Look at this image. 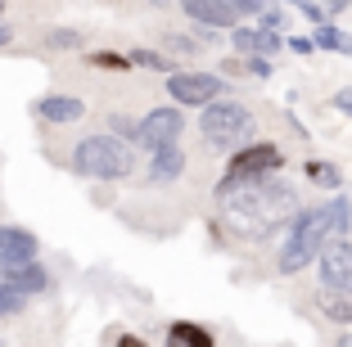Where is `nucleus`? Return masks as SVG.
<instances>
[{
  "mask_svg": "<svg viewBox=\"0 0 352 347\" xmlns=\"http://www.w3.org/2000/svg\"><path fill=\"white\" fill-rule=\"evenodd\" d=\"M217 199H221V212H226V225L235 235H249V239H267L280 221H294V212H298L294 190L280 185L276 176H262V181H221Z\"/></svg>",
  "mask_w": 352,
  "mask_h": 347,
  "instance_id": "f257e3e1",
  "label": "nucleus"
},
{
  "mask_svg": "<svg viewBox=\"0 0 352 347\" xmlns=\"http://www.w3.org/2000/svg\"><path fill=\"white\" fill-rule=\"evenodd\" d=\"M339 230H334V208L321 203V208H298L289 221V239H285V248H280V271L285 276H294V271H302V266H311L316 257H321L325 239H334Z\"/></svg>",
  "mask_w": 352,
  "mask_h": 347,
  "instance_id": "f03ea898",
  "label": "nucleus"
},
{
  "mask_svg": "<svg viewBox=\"0 0 352 347\" xmlns=\"http://www.w3.org/2000/svg\"><path fill=\"white\" fill-rule=\"evenodd\" d=\"M73 172L82 181H126L135 172V153L118 135H86L73 149Z\"/></svg>",
  "mask_w": 352,
  "mask_h": 347,
  "instance_id": "7ed1b4c3",
  "label": "nucleus"
},
{
  "mask_svg": "<svg viewBox=\"0 0 352 347\" xmlns=\"http://www.w3.org/2000/svg\"><path fill=\"white\" fill-rule=\"evenodd\" d=\"M199 131H204L208 149H239L253 135V113L239 100H208L199 109Z\"/></svg>",
  "mask_w": 352,
  "mask_h": 347,
  "instance_id": "20e7f679",
  "label": "nucleus"
},
{
  "mask_svg": "<svg viewBox=\"0 0 352 347\" xmlns=\"http://www.w3.org/2000/svg\"><path fill=\"white\" fill-rule=\"evenodd\" d=\"M285 167V153L271 140H249L239 144V153L226 163V181H262V176H276Z\"/></svg>",
  "mask_w": 352,
  "mask_h": 347,
  "instance_id": "39448f33",
  "label": "nucleus"
},
{
  "mask_svg": "<svg viewBox=\"0 0 352 347\" xmlns=\"http://www.w3.org/2000/svg\"><path fill=\"white\" fill-rule=\"evenodd\" d=\"M181 131H186V117H181V104L176 109H149L140 122H135V140H140V149H163V144H176L181 140Z\"/></svg>",
  "mask_w": 352,
  "mask_h": 347,
  "instance_id": "423d86ee",
  "label": "nucleus"
},
{
  "mask_svg": "<svg viewBox=\"0 0 352 347\" xmlns=\"http://www.w3.org/2000/svg\"><path fill=\"white\" fill-rule=\"evenodd\" d=\"M167 95H172V104L204 109L208 100L221 95V77H212V72H167Z\"/></svg>",
  "mask_w": 352,
  "mask_h": 347,
  "instance_id": "0eeeda50",
  "label": "nucleus"
},
{
  "mask_svg": "<svg viewBox=\"0 0 352 347\" xmlns=\"http://www.w3.org/2000/svg\"><path fill=\"white\" fill-rule=\"evenodd\" d=\"M316 266H321V284L325 289H334V293H352V244L343 235L325 239Z\"/></svg>",
  "mask_w": 352,
  "mask_h": 347,
  "instance_id": "6e6552de",
  "label": "nucleus"
},
{
  "mask_svg": "<svg viewBox=\"0 0 352 347\" xmlns=\"http://www.w3.org/2000/svg\"><path fill=\"white\" fill-rule=\"evenodd\" d=\"M181 10L190 14L195 23H204V27H235L244 14H239L235 0H181Z\"/></svg>",
  "mask_w": 352,
  "mask_h": 347,
  "instance_id": "1a4fd4ad",
  "label": "nucleus"
},
{
  "mask_svg": "<svg viewBox=\"0 0 352 347\" xmlns=\"http://www.w3.org/2000/svg\"><path fill=\"white\" fill-rule=\"evenodd\" d=\"M36 257V235L23 230V225H0V271L23 266Z\"/></svg>",
  "mask_w": 352,
  "mask_h": 347,
  "instance_id": "9d476101",
  "label": "nucleus"
},
{
  "mask_svg": "<svg viewBox=\"0 0 352 347\" xmlns=\"http://www.w3.org/2000/svg\"><path fill=\"white\" fill-rule=\"evenodd\" d=\"M181 176H186V149H181V140L149 153V181L154 185H172Z\"/></svg>",
  "mask_w": 352,
  "mask_h": 347,
  "instance_id": "9b49d317",
  "label": "nucleus"
},
{
  "mask_svg": "<svg viewBox=\"0 0 352 347\" xmlns=\"http://www.w3.org/2000/svg\"><path fill=\"white\" fill-rule=\"evenodd\" d=\"M230 41H235L239 54H276L285 45V36L276 27H239V32H230Z\"/></svg>",
  "mask_w": 352,
  "mask_h": 347,
  "instance_id": "f8f14e48",
  "label": "nucleus"
},
{
  "mask_svg": "<svg viewBox=\"0 0 352 347\" xmlns=\"http://www.w3.org/2000/svg\"><path fill=\"white\" fill-rule=\"evenodd\" d=\"M0 280L10 289H19L23 298H36V293H45L50 289V276H45L36 262H23V266H10V271H0Z\"/></svg>",
  "mask_w": 352,
  "mask_h": 347,
  "instance_id": "ddd939ff",
  "label": "nucleus"
},
{
  "mask_svg": "<svg viewBox=\"0 0 352 347\" xmlns=\"http://www.w3.org/2000/svg\"><path fill=\"white\" fill-rule=\"evenodd\" d=\"M36 113L45 122H77V117H86V104L77 95H45V100H36Z\"/></svg>",
  "mask_w": 352,
  "mask_h": 347,
  "instance_id": "4468645a",
  "label": "nucleus"
},
{
  "mask_svg": "<svg viewBox=\"0 0 352 347\" xmlns=\"http://www.w3.org/2000/svg\"><path fill=\"white\" fill-rule=\"evenodd\" d=\"M311 45H321V50H334V54H352V36L343 27H334L330 19L316 23V32H311Z\"/></svg>",
  "mask_w": 352,
  "mask_h": 347,
  "instance_id": "2eb2a0df",
  "label": "nucleus"
},
{
  "mask_svg": "<svg viewBox=\"0 0 352 347\" xmlns=\"http://www.w3.org/2000/svg\"><path fill=\"white\" fill-rule=\"evenodd\" d=\"M321 316L334 320V325H352V293H334V289H325V293H321Z\"/></svg>",
  "mask_w": 352,
  "mask_h": 347,
  "instance_id": "dca6fc26",
  "label": "nucleus"
},
{
  "mask_svg": "<svg viewBox=\"0 0 352 347\" xmlns=\"http://www.w3.org/2000/svg\"><path fill=\"white\" fill-rule=\"evenodd\" d=\"M167 338H172V343H186V347H212V334H208L204 325H190V320H176V325L167 329Z\"/></svg>",
  "mask_w": 352,
  "mask_h": 347,
  "instance_id": "f3484780",
  "label": "nucleus"
},
{
  "mask_svg": "<svg viewBox=\"0 0 352 347\" xmlns=\"http://www.w3.org/2000/svg\"><path fill=\"white\" fill-rule=\"evenodd\" d=\"M302 172H307L311 185H321V190H339V185H343V172H339L334 163H321V158H311Z\"/></svg>",
  "mask_w": 352,
  "mask_h": 347,
  "instance_id": "a211bd4d",
  "label": "nucleus"
},
{
  "mask_svg": "<svg viewBox=\"0 0 352 347\" xmlns=\"http://www.w3.org/2000/svg\"><path fill=\"white\" fill-rule=\"evenodd\" d=\"M86 63L100 72H131V54H118V50H91Z\"/></svg>",
  "mask_w": 352,
  "mask_h": 347,
  "instance_id": "6ab92c4d",
  "label": "nucleus"
},
{
  "mask_svg": "<svg viewBox=\"0 0 352 347\" xmlns=\"http://www.w3.org/2000/svg\"><path fill=\"white\" fill-rule=\"evenodd\" d=\"M45 41H50L54 50H82L86 36H82V32H73V27H54L50 36H45Z\"/></svg>",
  "mask_w": 352,
  "mask_h": 347,
  "instance_id": "aec40b11",
  "label": "nucleus"
},
{
  "mask_svg": "<svg viewBox=\"0 0 352 347\" xmlns=\"http://www.w3.org/2000/svg\"><path fill=\"white\" fill-rule=\"evenodd\" d=\"M131 68H149V72H172V63L158 50H131Z\"/></svg>",
  "mask_w": 352,
  "mask_h": 347,
  "instance_id": "412c9836",
  "label": "nucleus"
},
{
  "mask_svg": "<svg viewBox=\"0 0 352 347\" xmlns=\"http://www.w3.org/2000/svg\"><path fill=\"white\" fill-rule=\"evenodd\" d=\"M23 302H28V298H23L19 289H10L5 280H0V316H19V311H23Z\"/></svg>",
  "mask_w": 352,
  "mask_h": 347,
  "instance_id": "4be33fe9",
  "label": "nucleus"
},
{
  "mask_svg": "<svg viewBox=\"0 0 352 347\" xmlns=\"http://www.w3.org/2000/svg\"><path fill=\"white\" fill-rule=\"evenodd\" d=\"M334 230H339V235H348V225H352V203L348 199H334Z\"/></svg>",
  "mask_w": 352,
  "mask_h": 347,
  "instance_id": "5701e85b",
  "label": "nucleus"
},
{
  "mask_svg": "<svg viewBox=\"0 0 352 347\" xmlns=\"http://www.w3.org/2000/svg\"><path fill=\"white\" fill-rule=\"evenodd\" d=\"M249 77L267 82V77H271V54H249Z\"/></svg>",
  "mask_w": 352,
  "mask_h": 347,
  "instance_id": "b1692460",
  "label": "nucleus"
},
{
  "mask_svg": "<svg viewBox=\"0 0 352 347\" xmlns=\"http://www.w3.org/2000/svg\"><path fill=\"white\" fill-rule=\"evenodd\" d=\"M221 68H226L230 77H249V54H244V59H226Z\"/></svg>",
  "mask_w": 352,
  "mask_h": 347,
  "instance_id": "393cba45",
  "label": "nucleus"
},
{
  "mask_svg": "<svg viewBox=\"0 0 352 347\" xmlns=\"http://www.w3.org/2000/svg\"><path fill=\"white\" fill-rule=\"evenodd\" d=\"M258 19H262V27H276V32H280V23H285V19H280V10H271V5H262Z\"/></svg>",
  "mask_w": 352,
  "mask_h": 347,
  "instance_id": "a878e982",
  "label": "nucleus"
},
{
  "mask_svg": "<svg viewBox=\"0 0 352 347\" xmlns=\"http://www.w3.org/2000/svg\"><path fill=\"white\" fill-rule=\"evenodd\" d=\"M334 109H339L343 117H352V91H339V95H334Z\"/></svg>",
  "mask_w": 352,
  "mask_h": 347,
  "instance_id": "bb28decb",
  "label": "nucleus"
},
{
  "mask_svg": "<svg viewBox=\"0 0 352 347\" xmlns=\"http://www.w3.org/2000/svg\"><path fill=\"white\" fill-rule=\"evenodd\" d=\"M235 5H239V14L253 19V14H262V5H271V0H235Z\"/></svg>",
  "mask_w": 352,
  "mask_h": 347,
  "instance_id": "cd10ccee",
  "label": "nucleus"
},
{
  "mask_svg": "<svg viewBox=\"0 0 352 347\" xmlns=\"http://www.w3.org/2000/svg\"><path fill=\"white\" fill-rule=\"evenodd\" d=\"M289 50H298V54H311V41H307V36H289Z\"/></svg>",
  "mask_w": 352,
  "mask_h": 347,
  "instance_id": "c85d7f7f",
  "label": "nucleus"
},
{
  "mask_svg": "<svg viewBox=\"0 0 352 347\" xmlns=\"http://www.w3.org/2000/svg\"><path fill=\"white\" fill-rule=\"evenodd\" d=\"M14 41V27H10V23H0V45H10Z\"/></svg>",
  "mask_w": 352,
  "mask_h": 347,
  "instance_id": "c756f323",
  "label": "nucleus"
},
{
  "mask_svg": "<svg viewBox=\"0 0 352 347\" xmlns=\"http://www.w3.org/2000/svg\"><path fill=\"white\" fill-rule=\"evenodd\" d=\"M325 10H330V14H339V10H348V0H325Z\"/></svg>",
  "mask_w": 352,
  "mask_h": 347,
  "instance_id": "7c9ffc66",
  "label": "nucleus"
},
{
  "mask_svg": "<svg viewBox=\"0 0 352 347\" xmlns=\"http://www.w3.org/2000/svg\"><path fill=\"white\" fill-rule=\"evenodd\" d=\"M0 10H5V0H0Z\"/></svg>",
  "mask_w": 352,
  "mask_h": 347,
  "instance_id": "2f4dec72",
  "label": "nucleus"
}]
</instances>
